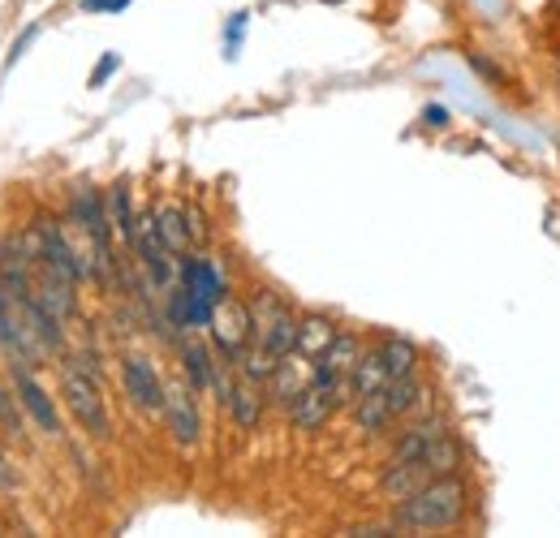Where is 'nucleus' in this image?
Listing matches in <instances>:
<instances>
[{"label":"nucleus","mask_w":560,"mask_h":538,"mask_svg":"<svg viewBox=\"0 0 560 538\" xmlns=\"http://www.w3.org/2000/svg\"><path fill=\"white\" fill-rule=\"evenodd\" d=\"M121 393H126V401L135 405L139 413L160 418V413H164V397H168V384L160 379V371H155L151 358L126 353V358H121Z\"/></svg>","instance_id":"obj_4"},{"label":"nucleus","mask_w":560,"mask_h":538,"mask_svg":"<svg viewBox=\"0 0 560 538\" xmlns=\"http://www.w3.org/2000/svg\"><path fill=\"white\" fill-rule=\"evenodd\" d=\"M224 409H229V418L237 422V431H255V426L264 422V409H268V384L237 375Z\"/></svg>","instance_id":"obj_10"},{"label":"nucleus","mask_w":560,"mask_h":538,"mask_svg":"<svg viewBox=\"0 0 560 538\" xmlns=\"http://www.w3.org/2000/svg\"><path fill=\"white\" fill-rule=\"evenodd\" d=\"M160 220V237L173 255H190L195 250V237H190V220H186V207H160L155 211Z\"/></svg>","instance_id":"obj_19"},{"label":"nucleus","mask_w":560,"mask_h":538,"mask_svg":"<svg viewBox=\"0 0 560 538\" xmlns=\"http://www.w3.org/2000/svg\"><path fill=\"white\" fill-rule=\"evenodd\" d=\"M358 358H362V344H358L353 332H337V340L315 358V379L341 384V388H346V405H350V371Z\"/></svg>","instance_id":"obj_8"},{"label":"nucleus","mask_w":560,"mask_h":538,"mask_svg":"<svg viewBox=\"0 0 560 538\" xmlns=\"http://www.w3.org/2000/svg\"><path fill=\"white\" fill-rule=\"evenodd\" d=\"M177 358H182V379L203 397V393H211V379H215V349L211 344H203L199 337H186L177 340Z\"/></svg>","instance_id":"obj_11"},{"label":"nucleus","mask_w":560,"mask_h":538,"mask_svg":"<svg viewBox=\"0 0 560 538\" xmlns=\"http://www.w3.org/2000/svg\"><path fill=\"white\" fill-rule=\"evenodd\" d=\"M341 405H346V388H341V384L311 379V388L289 405V422H293V431L315 435V431H324V426H328V418H332Z\"/></svg>","instance_id":"obj_6"},{"label":"nucleus","mask_w":560,"mask_h":538,"mask_svg":"<svg viewBox=\"0 0 560 538\" xmlns=\"http://www.w3.org/2000/svg\"><path fill=\"white\" fill-rule=\"evenodd\" d=\"M9 487H18V473L9 470V461H4V453H0V491H9Z\"/></svg>","instance_id":"obj_27"},{"label":"nucleus","mask_w":560,"mask_h":538,"mask_svg":"<svg viewBox=\"0 0 560 538\" xmlns=\"http://www.w3.org/2000/svg\"><path fill=\"white\" fill-rule=\"evenodd\" d=\"M388 366H384V358H380V349H362V358L353 362L350 371V405L358 397H371V393H384L388 388Z\"/></svg>","instance_id":"obj_13"},{"label":"nucleus","mask_w":560,"mask_h":538,"mask_svg":"<svg viewBox=\"0 0 560 538\" xmlns=\"http://www.w3.org/2000/svg\"><path fill=\"white\" fill-rule=\"evenodd\" d=\"M435 473L427 461H384V473H380V495L388 500V504H397V500H406V495H415L419 487H427Z\"/></svg>","instance_id":"obj_12"},{"label":"nucleus","mask_w":560,"mask_h":538,"mask_svg":"<svg viewBox=\"0 0 560 538\" xmlns=\"http://www.w3.org/2000/svg\"><path fill=\"white\" fill-rule=\"evenodd\" d=\"M384 397H388V409H393L397 418H415V413H427L431 388L422 384L419 375H401V379H388Z\"/></svg>","instance_id":"obj_15"},{"label":"nucleus","mask_w":560,"mask_h":538,"mask_svg":"<svg viewBox=\"0 0 560 538\" xmlns=\"http://www.w3.org/2000/svg\"><path fill=\"white\" fill-rule=\"evenodd\" d=\"M108 220H113V233H117L126 246H135L139 215H135V199H130V186H126V182H117V186L108 190Z\"/></svg>","instance_id":"obj_20"},{"label":"nucleus","mask_w":560,"mask_h":538,"mask_svg":"<svg viewBox=\"0 0 560 538\" xmlns=\"http://www.w3.org/2000/svg\"><path fill=\"white\" fill-rule=\"evenodd\" d=\"M435 478H444V473H462L466 470V448H462V440H457V431L448 426L431 448H427V457H422Z\"/></svg>","instance_id":"obj_18"},{"label":"nucleus","mask_w":560,"mask_h":538,"mask_svg":"<svg viewBox=\"0 0 560 538\" xmlns=\"http://www.w3.org/2000/svg\"><path fill=\"white\" fill-rule=\"evenodd\" d=\"M422 121H427L431 130H444V126H448V113H444V108H427V113H422Z\"/></svg>","instance_id":"obj_26"},{"label":"nucleus","mask_w":560,"mask_h":538,"mask_svg":"<svg viewBox=\"0 0 560 538\" xmlns=\"http://www.w3.org/2000/svg\"><path fill=\"white\" fill-rule=\"evenodd\" d=\"M380 358H384V366H388V375L393 379H401V375H419V344L410 337H397V332H388V337H380Z\"/></svg>","instance_id":"obj_16"},{"label":"nucleus","mask_w":560,"mask_h":538,"mask_svg":"<svg viewBox=\"0 0 560 538\" xmlns=\"http://www.w3.org/2000/svg\"><path fill=\"white\" fill-rule=\"evenodd\" d=\"M208 337H211L215 358L237 362V358H242V349L255 340V332H250V306H246V302H237V297L229 293V297H224V302L211 311Z\"/></svg>","instance_id":"obj_3"},{"label":"nucleus","mask_w":560,"mask_h":538,"mask_svg":"<svg viewBox=\"0 0 560 538\" xmlns=\"http://www.w3.org/2000/svg\"><path fill=\"white\" fill-rule=\"evenodd\" d=\"M130 0H82V9L86 13H117V9H126Z\"/></svg>","instance_id":"obj_24"},{"label":"nucleus","mask_w":560,"mask_h":538,"mask_svg":"<svg viewBox=\"0 0 560 538\" xmlns=\"http://www.w3.org/2000/svg\"><path fill=\"white\" fill-rule=\"evenodd\" d=\"M324 4H337V0H324Z\"/></svg>","instance_id":"obj_28"},{"label":"nucleus","mask_w":560,"mask_h":538,"mask_svg":"<svg viewBox=\"0 0 560 538\" xmlns=\"http://www.w3.org/2000/svg\"><path fill=\"white\" fill-rule=\"evenodd\" d=\"M186 220H190V237H195V250L208 242V215L199 207H186Z\"/></svg>","instance_id":"obj_23"},{"label":"nucleus","mask_w":560,"mask_h":538,"mask_svg":"<svg viewBox=\"0 0 560 538\" xmlns=\"http://www.w3.org/2000/svg\"><path fill=\"white\" fill-rule=\"evenodd\" d=\"M337 332H341V328H337L324 311H306V315H298V344H293V349L315 362V358L337 340Z\"/></svg>","instance_id":"obj_14"},{"label":"nucleus","mask_w":560,"mask_h":538,"mask_svg":"<svg viewBox=\"0 0 560 538\" xmlns=\"http://www.w3.org/2000/svg\"><path fill=\"white\" fill-rule=\"evenodd\" d=\"M164 431L173 435V444L177 448H195L199 440H203V413H199V393L186 384V379H177V384H168V397H164Z\"/></svg>","instance_id":"obj_5"},{"label":"nucleus","mask_w":560,"mask_h":538,"mask_svg":"<svg viewBox=\"0 0 560 538\" xmlns=\"http://www.w3.org/2000/svg\"><path fill=\"white\" fill-rule=\"evenodd\" d=\"M470 513V482L462 473H444L419 487L415 495L393 504V526L397 530H453Z\"/></svg>","instance_id":"obj_1"},{"label":"nucleus","mask_w":560,"mask_h":538,"mask_svg":"<svg viewBox=\"0 0 560 538\" xmlns=\"http://www.w3.org/2000/svg\"><path fill=\"white\" fill-rule=\"evenodd\" d=\"M61 397H66V409L73 413V422L91 435V440H113V413H108V401H104V388H100V375L82 371L66 362L61 371Z\"/></svg>","instance_id":"obj_2"},{"label":"nucleus","mask_w":560,"mask_h":538,"mask_svg":"<svg viewBox=\"0 0 560 538\" xmlns=\"http://www.w3.org/2000/svg\"><path fill=\"white\" fill-rule=\"evenodd\" d=\"M353 409V426L362 431V435H384L393 422H397V413L388 409V397L384 393H371V397H358V401L350 405Z\"/></svg>","instance_id":"obj_17"},{"label":"nucleus","mask_w":560,"mask_h":538,"mask_svg":"<svg viewBox=\"0 0 560 538\" xmlns=\"http://www.w3.org/2000/svg\"><path fill=\"white\" fill-rule=\"evenodd\" d=\"M466 61H470V69H475V73H483L488 82H495V86H504V69H495V66H491V61H488V57H483V52H470Z\"/></svg>","instance_id":"obj_22"},{"label":"nucleus","mask_w":560,"mask_h":538,"mask_svg":"<svg viewBox=\"0 0 560 538\" xmlns=\"http://www.w3.org/2000/svg\"><path fill=\"white\" fill-rule=\"evenodd\" d=\"M0 422H4V431L13 435V440H22L26 431H22V413H18V405H13V397L0 388Z\"/></svg>","instance_id":"obj_21"},{"label":"nucleus","mask_w":560,"mask_h":538,"mask_svg":"<svg viewBox=\"0 0 560 538\" xmlns=\"http://www.w3.org/2000/svg\"><path fill=\"white\" fill-rule=\"evenodd\" d=\"M13 388H18V401H22V409L35 418L39 431L61 435V413H57V405H52V397L35 384V375H31L26 366H13Z\"/></svg>","instance_id":"obj_9"},{"label":"nucleus","mask_w":560,"mask_h":538,"mask_svg":"<svg viewBox=\"0 0 560 538\" xmlns=\"http://www.w3.org/2000/svg\"><path fill=\"white\" fill-rule=\"evenodd\" d=\"M311 379H315V362H311L306 353L289 349V353L277 362L272 379H268V401L289 413V405H293L302 393H306V388H311Z\"/></svg>","instance_id":"obj_7"},{"label":"nucleus","mask_w":560,"mask_h":538,"mask_svg":"<svg viewBox=\"0 0 560 538\" xmlns=\"http://www.w3.org/2000/svg\"><path fill=\"white\" fill-rule=\"evenodd\" d=\"M113 69H117V52H108V57H104V61H100V69H95V73H91V86H100V82H104V78H108V73H113Z\"/></svg>","instance_id":"obj_25"}]
</instances>
